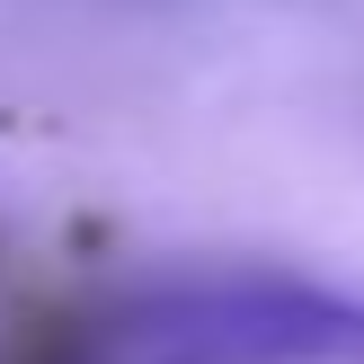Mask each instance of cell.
I'll return each instance as SVG.
<instances>
[{
  "mask_svg": "<svg viewBox=\"0 0 364 364\" xmlns=\"http://www.w3.org/2000/svg\"><path fill=\"white\" fill-rule=\"evenodd\" d=\"M116 364H364V302L311 276H169L142 284L98 338Z\"/></svg>",
  "mask_w": 364,
  "mask_h": 364,
  "instance_id": "6da1fadb",
  "label": "cell"
},
{
  "mask_svg": "<svg viewBox=\"0 0 364 364\" xmlns=\"http://www.w3.org/2000/svg\"><path fill=\"white\" fill-rule=\"evenodd\" d=\"M71 364H116V355H107V347H89V355H71Z\"/></svg>",
  "mask_w": 364,
  "mask_h": 364,
  "instance_id": "7a4b0ae2",
  "label": "cell"
}]
</instances>
